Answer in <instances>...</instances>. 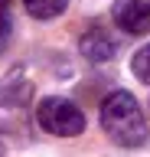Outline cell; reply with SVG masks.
Returning <instances> with one entry per match:
<instances>
[{
	"mask_svg": "<svg viewBox=\"0 0 150 157\" xmlns=\"http://www.w3.org/2000/svg\"><path fill=\"white\" fill-rule=\"evenodd\" d=\"M101 128L108 131V137L121 147H144L147 144V121H144V111H140L137 98L118 88L111 92L104 101H101Z\"/></svg>",
	"mask_w": 150,
	"mask_h": 157,
	"instance_id": "6da1fadb",
	"label": "cell"
},
{
	"mask_svg": "<svg viewBox=\"0 0 150 157\" xmlns=\"http://www.w3.org/2000/svg\"><path fill=\"white\" fill-rule=\"evenodd\" d=\"M36 121L46 134L52 137H79L85 131V115H82V108L75 101L62 95H46L39 98V105H36Z\"/></svg>",
	"mask_w": 150,
	"mask_h": 157,
	"instance_id": "7a4b0ae2",
	"label": "cell"
},
{
	"mask_svg": "<svg viewBox=\"0 0 150 157\" xmlns=\"http://www.w3.org/2000/svg\"><path fill=\"white\" fill-rule=\"evenodd\" d=\"M114 23L118 29L140 36L150 29V0H114Z\"/></svg>",
	"mask_w": 150,
	"mask_h": 157,
	"instance_id": "3957f363",
	"label": "cell"
},
{
	"mask_svg": "<svg viewBox=\"0 0 150 157\" xmlns=\"http://www.w3.org/2000/svg\"><path fill=\"white\" fill-rule=\"evenodd\" d=\"M82 56L88 59V62H108L111 56H114V39H111V33H104L101 26H91L85 36H82L79 43Z\"/></svg>",
	"mask_w": 150,
	"mask_h": 157,
	"instance_id": "277c9868",
	"label": "cell"
},
{
	"mask_svg": "<svg viewBox=\"0 0 150 157\" xmlns=\"http://www.w3.org/2000/svg\"><path fill=\"white\" fill-rule=\"evenodd\" d=\"M23 7L36 20H56L62 10L69 7V0H23Z\"/></svg>",
	"mask_w": 150,
	"mask_h": 157,
	"instance_id": "5b68a950",
	"label": "cell"
},
{
	"mask_svg": "<svg viewBox=\"0 0 150 157\" xmlns=\"http://www.w3.org/2000/svg\"><path fill=\"white\" fill-rule=\"evenodd\" d=\"M130 69H134V75H137L140 82H147V85H150V43H147L144 49H137V52H134Z\"/></svg>",
	"mask_w": 150,
	"mask_h": 157,
	"instance_id": "8992f818",
	"label": "cell"
},
{
	"mask_svg": "<svg viewBox=\"0 0 150 157\" xmlns=\"http://www.w3.org/2000/svg\"><path fill=\"white\" fill-rule=\"evenodd\" d=\"M10 33H13V23L7 17V7H0V49L10 43Z\"/></svg>",
	"mask_w": 150,
	"mask_h": 157,
	"instance_id": "52a82bcc",
	"label": "cell"
},
{
	"mask_svg": "<svg viewBox=\"0 0 150 157\" xmlns=\"http://www.w3.org/2000/svg\"><path fill=\"white\" fill-rule=\"evenodd\" d=\"M7 3H13V0H0V7H7Z\"/></svg>",
	"mask_w": 150,
	"mask_h": 157,
	"instance_id": "ba28073f",
	"label": "cell"
}]
</instances>
